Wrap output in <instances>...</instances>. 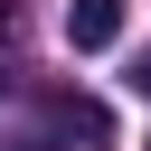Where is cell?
<instances>
[{
  "label": "cell",
  "mask_w": 151,
  "mask_h": 151,
  "mask_svg": "<svg viewBox=\"0 0 151 151\" xmlns=\"http://www.w3.org/2000/svg\"><path fill=\"white\" fill-rule=\"evenodd\" d=\"M123 38V0H66V47H113Z\"/></svg>",
  "instance_id": "cell-1"
},
{
  "label": "cell",
  "mask_w": 151,
  "mask_h": 151,
  "mask_svg": "<svg viewBox=\"0 0 151 151\" xmlns=\"http://www.w3.org/2000/svg\"><path fill=\"white\" fill-rule=\"evenodd\" d=\"M47 123L76 132V142H113V113H104L94 94H47Z\"/></svg>",
  "instance_id": "cell-2"
},
{
  "label": "cell",
  "mask_w": 151,
  "mask_h": 151,
  "mask_svg": "<svg viewBox=\"0 0 151 151\" xmlns=\"http://www.w3.org/2000/svg\"><path fill=\"white\" fill-rule=\"evenodd\" d=\"M132 85H142V94H151V57H142V66H132Z\"/></svg>",
  "instance_id": "cell-3"
},
{
  "label": "cell",
  "mask_w": 151,
  "mask_h": 151,
  "mask_svg": "<svg viewBox=\"0 0 151 151\" xmlns=\"http://www.w3.org/2000/svg\"><path fill=\"white\" fill-rule=\"evenodd\" d=\"M0 28H9V0H0Z\"/></svg>",
  "instance_id": "cell-4"
}]
</instances>
